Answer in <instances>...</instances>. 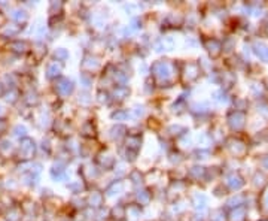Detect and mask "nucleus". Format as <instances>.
<instances>
[]
</instances>
